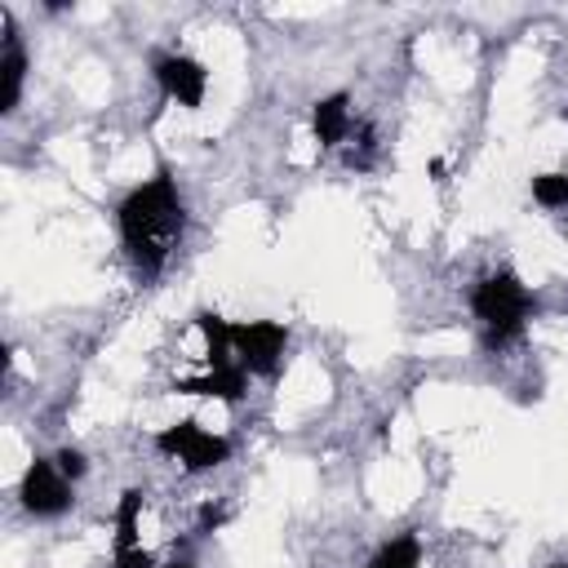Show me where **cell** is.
Returning a JSON list of instances; mask_svg holds the SVG:
<instances>
[{
	"mask_svg": "<svg viewBox=\"0 0 568 568\" xmlns=\"http://www.w3.org/2000/svg\"><path fill=\"white\" fill-rule=\"evenodd\" d=\"M288 346V328L275 320H248L231 324V355L244 373H275Z\"/></svg>",
	"mask_w": 568,
	"mask_h": 568,
	"instance_id": "cell-3",
	"label": "cell"
},
{
	"mask_svg": "<svg viewBox=\"0 0 568 568\" xmlns=\"http://www.w3.org/2000/svg\"><path fill=\"white\" fill-rule=\"evenodd\" d=\"M164 568H191V564H164Z\"/></svg>",
	"mask_w": 568,
	"mask_h": 568,
	"instance_id": "cell-14",
	"label": "cell"
},
{
	"mask_svg": "<svg viewBox=\"0 0 568 568\" xmlns=\"http://www.w3.org/2000/svg\"><path fill=\"white\" fill-rule=\"evenodd\" d=\"M368 568H422V546L413 532L390 537L386 546H377V555L368 559Z\"/></svg>",
	"mask_w": 568,
	"mask_h": 568,
	"instance_id": "cell-11",
	"label": "cell"
},
{
	"mask_svg": "<svg viewBox=\"0 0 568 568\" xmlns=\"http://www.w3.org/2000/svg\"><path fill=\"white\" fill-rule=\"evenodd\" d=\"M532 293L519 284V275L510 271H497V275H484L470 293V311L484 328V342L497 351V346H510L524 328H528V315H532Z\"/></svg>",
	"mask_w": 568,
	"mask_h": 568,
	"instance_id": "cell-2",
	"label": "cell"
},
{
	"mask_svg": "<svg viewBox=\"0 0 568 568\" xmlns=\"http://www.w3.org/2000/svg\"><path fill=\"white\" fill-rule=\"evenodd\" d=\"M115 222H120V240L133 257V266H142L146 275H155L169 253L178 248L182 231H186V209L178 200V186L169 173H155L151 182L133 186L120 209H115Z\"/></svg>",
	"mask_w": 568,
	"mask_h": 568,
	"instance_id": "cell-1",
	"label": "cell"
},
{
	"mask_svg": "<svg viewBox=\"0 0 568 568\" xmlns=\"http://www.w3.org/2000/svg\"><path fill=\"white\" fill-rule=\"evenodd\" d=\"M244 368H213L209 377H182L173 390H182V395H213V399H222V404H235L240 395H244Z\"/></svg>",
	"mask_w": 568,
	"mask_h": 568,
	"instance_id": "cell-9",
	"label": "cell"
},
{
	"mask_svg": "<svg viewBox=\"0 0 568 568\" xmlns=\"http://www.w3.org/2000/svg\"><path fill=\"white\" fill-rule=\"evenodd\" d=\"M155 448L169 453V457H178L186 470H213V466H222L226 453H231V444H226L222 435L204 430L200 422H173V426H164V430L155 435Z\"/></svg>",
	"mask_w": 568,
	"mask_h": 568,
	"instance_id": "cell-4",
	"label": "cell"
},
{
	"mask_svg": "<svg viewBox=\"0 0 568 568\" xmlns=\"http://www.w3.org/2000/svg\"><path fill=\"white\" fill-rule=\"evenodd\" d=\"M555 568H568V564H555Z\"/></svg>",
	"mask_w": 568,
	"mask_h": 568,
	"instance_id": "cell-15",
	"label": "cell"
},
{
	"mask_svg": "<svg viewBox=\"0 0 568 568\" xmlns=\"http://www.w3.org/2000/svg\"><path fill=\"white\" fill-rule=\"evenodd\" d=\"M53 462H58V470H62V475H67L71 484H75V479H80V475L89 470V466H84V453H80V448H62V453H58Z\"/></svg>",
	"mask_w": 568,
	"mask_h": 568,
	"instance_id": "cell-13",
	"label": "cell"
},
{
	"mask_svg": "<svg viewBox=\"0 0 568 568\" xmlns=\"http://www.w3.org/2000/svg\"><path fill=\"white\" fill-rule=\"evenodd\" d=\"M311 129H315V142L320 146H337L346 138V129H351V98L346 93L320 98L315 111H311Z\"/></svg>",
	"mask_w": 568,
	"mask_h": 568,
	"instance_id": "cell-8",
	"label": "cell"
},
{
	"mask_svg": "<svg viewBox=\"0 0 568 568\" xmlns=\"http://www.w3.org/2000/svg\"><path fill=\"white\" fill-rule=\"evenodd\" d=\"M155 80H160V89H164L178 106H200V102H204V89H209V71H204L195 58H186V53H164V58H155Z\"/></svg>",
	"mask_w": 568,
	"mask_h": 568,
	"instance_id": "cell-6",
	"label": "cell"
},
{
	"mask_svg": "<svg viewBox=\"0 0 568 568\" xmlns=\"http://www.w3.org/2000/svg\"><path fill=\"white\" fill-rule=\"evenodd\" d=\"M532 200L537 204H568V173H537L532 178Z\"/></svg>",
	"mask_w": 568,
	"mask_h": 568,
	"instance_id": "cell-12",
	"label": "cell"
},
{
	"mask_svg": "<svg viewBox=\"0 0 568 568\" xmlns=\"http://www.w3.org/2000/svg\"><path fill=\"white\" fill-rule=\"evenodd\" d=\"M18 497H22V510H27V515L53 519V515H62V510L71 506V479L58 470L53 457H36V462L27 466V475H22Z\"/></svg>",
	"mask_w": 568,
	"mask_h": 568,
	"instance_id": "cell-5",
	"label": "cell"
},
{
	"mask_svg": "<svg viewBox=\"0 0 568 568\" xmlns=\"http://www.w3.org/2000/svg\"><path fill=\"white\" fill-rule=\"evenodd\" d=\"M138 515H142V493L129 488V493L120 497V510H115V555L142 550V546H138Z\"/></svg>",
	"mask_w": 568,
	"mask_h": 568,
	"instance_id": "cell-10",
	"label": "cell"
},
{
	"mask_svg": "<svg viewBox=\"0 0 568 568\" xmlns=\"http://www.w3.org/2000/svg\"><path fill=\"white\" fill-rule=\"evenodd\" d=\"M22 80H27V53H22V40L13 31V18L4 13V58H0V111L4 115L18 106Z\"/></svg>",
	"mask_w": 568,
	"mask_h": 568,
	"instance_id": "cell-7",
	"label": "cell"
}]
</instances>
